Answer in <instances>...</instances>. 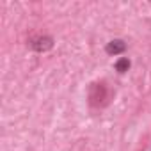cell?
I'll use <instances>...</instances> for the list:
<instances>
[{
	"mask_svg": "<svg viewBox=\"0 0 151 151\" xmlns=\"http://www.w3.org/2000/svg\"><path fill=\"white\" fill-rule=\"evenodd\" d=\"M124 48H126V45H124L121 39H114V41H110V43L107 45V53H110V55H117V53L124 52Z\"/></svg>",
	"mask_w": 151,
	"mask_h": 151,
	"instance_id": "6da1fadb",
	"label": "cell"
},
{
	"mask_svg": "<svg viewBox=\"0 0 151 151\" xmlns=\"http://www.w3.org/2000/svg\"><path fill=\"white\" fill-rule=\"evenodd\" d=\"M52 37H37L34 43H32V46H34V50H37V52H45V50H48V48H52Z\"/></svg>",
	"mask_w": 151,
	"mask_h": 151,
	"instance_id": "7a4b0ae2",
	"label": "cell"
},
{
	"mask_svg": "<svg viewBox=\"0 0 151 151\" xmlns=\"http://www.w3.org/2000/svg\"><path fill=\"white\" fill-rule=\"evenodd\" d=\"M128 68H130V60H128V59H119V60H117V64H116V69H117L119 73L128 71Z\"/></svg>",
	"mask_w": 151,
	"mask_h": 151,
	"instance_id": "3957f363",
	"label": "cell"
}]
</instances>
